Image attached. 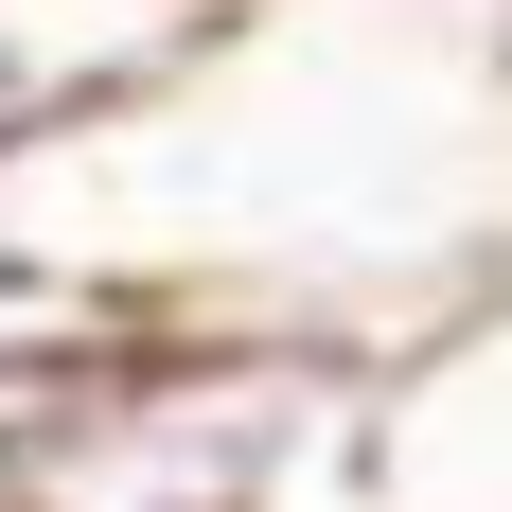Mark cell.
Returning <instances> with one entry per match:
<instances>
[{"mask_svg": "<svg viewBox=\"0 0 512 512\" xmlns=\"http://www.w3.org/2000/svg\"><path fill=\"white\" fill-rule=\"evenodd\" d=\"M354 512H512V301H460L424 354H389Z\"/></svg>", "mask_w": 512, "mask_h": 512, "instance_id": "1", "label": "cell"}, {"mask_svg": "<svg viewBox=\"0 0 512 512\" xmlns=\"http://www.w3.org/2000/svg\"><path fill=\"white\" fill-rule=\"evenodd\" d=\"M212 36H230V0H0V142H53V124L177 89Z\"/></svg>", "mask_w": 512, "mask_h": 512, "instance_id": "2", "label": "cell"}]
</instances>
